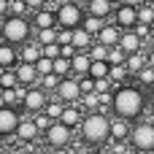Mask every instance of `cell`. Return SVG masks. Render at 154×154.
Listing matches in <instances>:
<instances>
[{
    "mask_svg": "<svg viewBox=\"0 0 154 154\" xmlns=\"http://www.w3.org/2000/svg\"><path fill=\"white\" fill-rule=\"evenodd\" d=\"M38 130H41V127H38L35 119H22L19 127H16V135H19L22 141H35V138H38Z\"/></svg>",
    "mask_w": 154,
    "mask_h": 154,
    "instance_id": "cell-15",
    "label": "cell"
},
{
    "mask_svg": "<svg viewBox=\"0 0 154 154\" xmlns=\"http://www.w3.org/2000/svg\"><path fill=\"white\" fill-rule=\"evenodd\" d=\"M43 111H46V114H49V116H51V119L57 122V119L62 116V111H65V103H62V100H60V103H57V100H49Z\"/></svg>",
    "mask_w": 154,
    "mask_h": 154,
    "instance_id": "cell-32",
    "label": "cell"
},
{
    "mask_svg": "<svg viewBox=\"0 0 154 154\" xmlns=\"http://www.w3.org/2000/svg\"><path fill=\"white\" fill-rule=\"evenodd\" d=\"M70 62H73V70H76L79 76H87L89 68H92V57H89V51H81V49L70 57Z\"/></svg>",
    "mask_w": 154,
    "mask_h": 154,
    "instance_id": "cell-14",
    "label": "cell"
},
{
    "mask_svg": "<svg viewBox=\"0 0 154 154\" xmlns=\"http://www.w3.org/2000/svg\"><path fill=\"white\" fill-rule=\"evenodd\" d=\"M149 65L154 68V49H152V54H149Z\"/></svg>",
    "mask_w": 154,
    "mask_h": 154,
    "instance_id": "cell-46",
    "label": "cell"
},
{
    "mask_svg": "<svg viewBox=\"0 0 154 154\" xmlns=\"http://www.w3.org/2000/svg\"><path fill=\"white\" fill-rule=\"evenodd\" d=\"M81 27L87 30V32H92V35H97L103 27H106V22H103V16H95V14H87L84 16V22H81Z\"/></svg>",
    "mask_w": 154,
    "mask_h": 154,
    "instance_id": "cell-22",
    "label": "cell"
},
{
    "mask_svg": "<svg viewBox=\"0 0 154 154\" xmlns=\"http://www.w3.org/2000/svg\"><path fill=\"white\" fill-rule=\"evenodd\" d=\"M127 135H130V122H127V119H122V116L111 119V138H116V141H125Z\"/></svg>",
    "mask_w": 154,
    "mask_h": 154,
    "instance_id": "cell-19",
    "label": "cell"
},
{
    "mask_svg": "<svg viewBox=\"0 0 154 154\" xmlns=\"http://www.w3.org/2000/svg\"><path fill=\"white\" fill-rule=\"evenodd\" d=\"M57 41H60L62 46H65V43H73V30H70V27H62V30L57 32Z\"/></svg>",
    "mask_w": 154,
    "mask_h": 154,
    "instance_id": "cell-39",
    "label": "cell"
},
{
    "mask_svg": "<svg viewBox=\"0 0 154 154\" xmlns=\"http://www.w3.org/2000/svg\"><path fill=\"white\" fill-rule=\"evenodd\" d=\"M3 38H5L8 43H24V41L30 38V24H27V19H24L22 14L8 16V19L3 22Z\"/></svg>",
    "mask_w": 154,
    "mask_h": 154,
    "instance_id": "cell-3",
    "label": "cell"
},
{
    "mask_svg": "<svg viewBox=\"0 0 154 154\" xmlns=\"http://www.w3.org/2000/svg\"><path fill=\"white\" fill-rule=\"evenodd\" d=\"M60 119H62L65 125H70V127H76V125H81V122H84V116H81V111H79V106H76V103H68Z\"/></svg>",
    "mask_w": 154,
    "mask_h": 154,
    "instance_id": "cell-18",
    "label": "cell"
},
{
    "mask_svg": "<svg viewBox=\"0 0 154 154\" xmlns=\"http://www.w3.org/2000/svg\"><path fill=\"white\" fill-rule=\"evenodd\" d=\"M84 16H87V14H81V8H79L76 3H60V8H57V24H60V27L76 30V27H81Z\"/></svg>",
    "mask_w": 154,
    "mask_h": 154,
    "instance_id": "cell-4",
    "label": "cell"
},
{
    "mask_svg": "<svg viewBox=\"0 0 154 154\" xmlns=\"http://www.w3.org/2000/svg\"><path fill=\"white\" fill-rule=\"evenodd\" d=\"M141 35L135 32V30H125L122 32V38H119V46L127 51V54H133V51H141Z\"/></svg>",
    "mask_w": 154,
    "mask_h": 154,
    "instance_id": "cell-12",
    "label": "cell"
},
{
    "mask_svg": "<svg viewBox=\"0 0 154 154\" xmlns=\"http://www.w3.org/2000/svg\"><path fill=\"white\" fill-rule=\"evenodd\" d=\"M87 11L95 14V16H103V19H106V16L111 14V0H89Z\"/></svg>",
    "mask_w": 154,
    "mask_h": 154,
    "instance_id": "cell-24",
    "label": "cell"
},
{
    "mask_svg": "<svg viewBox=\"0 0 154 154\" xmlns=\"http://www.w3.org/2000/svg\"><path fill=\"white\" fill-rule=\"evenodd\" d=\"M24 8H30L27 0H11V11L14 14H24Z\"/></svg>",
    "mask_w": 154,
    "mask_h": 154,
    "instance_id": "cell-41",
    "label": "cell"
},
{
    "mask_svg": "<svg viewBox=\"0 0 154 154\" xmlns=\"http://www.w3.org/2000/svg\"><path fill=\"white\" fill-rule=\"evenodd\" d=\"M70 70H73L70 57H57V60H54V73H57V76H68Z\"/></svg>",
    "mask_w": 154,
    "mask_h": 154,
    "instance_id": "cell-28",
    "label": "cell"
},
{
    "mask_svg": "<svg viewBox=\"0 0 154 154\" xmlns=\"http://www.w3.org/2000/svg\"><path fill=\"white\" fill-rule=\"evenodd\" d=\"M16 57H19V54H16L14 43L5 41V43L0 46V68H3V70H5V68H14V65H16Z\"/></svg>",
    "mask_w": 154,
    "mask_h": 154,
    "instance_id": "cell-17",
    "label": "cell"
},
{
    "mask_svg": "<svg viewBox=\"0 0 154 154\" xmlns=\"http://www.w3.org/2000/svg\"><path fill=\"white\" fill-rule=\"evenodd\" d=\"M87 51H89V57H92V60H108V46H106V43H100V41H97L95 46H89Z\"/></svg>",
    "mask_w": 154,
    "mask_h": 154,
    "instance_id": "cell-33",
    "label": "cell"
},
{
    "mask_svg": "<svg viewBox=\"0 0 154 154\" xmlns=\"http://www.w3.org/2000/svg\"><path fill=\"white\" fill-rule=\"evenodd\" d=\"M111 3H122V0H111Z\"/></svg>",
    "mask_w": 154,
    "mask_h": 154,
    "instance_id": "cell-49",
    "label": "cell"
},
{
    "mask_svg": "<svg viewBox=\"0 0 154 154\" xmlns=\"http://www.w3.org/2000/svg\"><path fill=\"white\" fill-rule=\"evenodd\" d=\"M149 3H154V0H149Z\"/></svg>",
    "mask_w": 154,
    "mask_h": 154,
    "instance_id": "cell-51",
    "label": "cell"
},
{
    "mask_svg": "<svg viewBox=\"0 0 154 154\" xmlns=\"http://www.w3.org/2000/svg\"><path fill=\"white\" fill-rule=\"evenodd\" d=\"M116 24H119L122 30H133V27L138 24V8H135V5H127V3H122V5H119V11H116Z\"/></svg>",
    "mask_w": 154,
    "mask_h": 154,
    "instance_id": "cell-10",
    "label": "cell"
},
{
    "mask_svg": "<svg viewBox=\"0 0 154 154\" xmlns=\"http://www.w3.org/2000/svg\"><path fill=\"white\" fill-rule=\"evenodd\" d=\"M46 103H49V95H46V89L41 87V84H35V87H30L27 89V95H24V108L27 111H32V114H38V111H43L46 108Z\"/></svg>",
    "mask_w": 154,
    "mask_h": 154,
    "instance_id": "cell-7",
    "label": "cell"
},
{
    "mask_svg": "<svg viewBox=\"0 0 154 154\" xmlns=\"http://www.w3.org/2000/svg\"><path fill=\"white\" fill-rule=\"evenodd\" d=\"M57 32H60V30H54V27H43V30H38V43H41V46L54 43V41H57Z\"/></svg>",
    "mask_w": 154,
    "mask_h": 154,
    "instance_id": "cell-30",
    "label": "cell"
},
{
    "mask_svg": "<svg viewBox=\"0 0 154 154\" xmlns=\"http://www.w3.org/2000/svg\"><path fill=\"white\" fill-rule=\"evenodd\" d=\"M70 125H65L62 119H57V122H51V127L46 130V141L51 143V146H68L70 143Z\"/></svg>",
    "mask_w": 154,
    "mask_h": 154,
    "instance_id": "cell-8",
    "label": "cell"
},
{
    "mask_svg": "<svg viewBox=\"0 0 154 154\" xmlns=\"http://www.w3.org/2000/svg\"><path fill=\"white\" fill-rule=\"evenodd\" d=\"M76 51H79V49H76L73 43H65V46H62V57H73Z\"/></svg>",
    "mask_w": 154,
    "mask_h": 154,
    "instance_id": "cell-42",
    "label": "cell"
},
{
    "mask_svg": "<svg viewBox=\"0 0 154 154\" xmlns=\"http://www.w3.org/2000/svg\"><path fill=\"white\" fill-rule=\"evenodd\" d=\"M3 106H5V100H3V92H0V108H3Z\"/></svg>",
    "mask_w": 154,
    "mask_h": 154,
    "instance_id": "cell-47",
    "label": "cell"
},
{
    "mask_svg": "<svg viewBox=\"0 0 154 154\" xmlns=\"http://www.w3.org/2000/svg\"><path fill=\"white\" fill-rule=\"evenodd\" d=\"M100 103H103V97H100V92H97V89H95V92L81 95V106H84V108H89V111H100Z\"/></svg>",
    "mask_w": 154,
    "mask_h": 154,
    "instance_id": "cell-26",
    "label": "cell"
},
{
    "mask_svg": "<svg viewBox=\"0 0 154 154\" xmlns=\"http://www.w3.org/2000/svg\"><path fill=\"white\" fill-rule=\"evenodd\" d=\"M43 54H46V57H51V60L62 57V43H60V41H54V43H46V46H43Z\"/></svg>",
    "mask_w": 154,
    "mask_h": 154,
    "instance_id": "cell-36",
    "label": "cell"
},
{
    "mask_svg": "<svg viewBox=\"0 0 154 154\" xmlns=\"http://www.w3.org/2000/svg\"><path fill=\"white\" fill-rule=\"evenodd\" d=\"M60 81H62V76H57V73H46V76H41V87H43L46 92H57Z\"/></svg>",
    "mask_w": 154,
    "mask_h": 154,
    "instance_id": "cell-27",
    "label": "cell"
},
{
    "mask_svg": "<svg viewBox=\"0 0 154 154\" xmlns=\"http://www.w3.org/2000/svg\"><path fill=\"white\" fill-rule=\"evenodd\" d=\"M16 76H19V81H22L24 87L41 84V73H38V68H35V62H22V65L16 68Z\"/></svg>",
    "mask_w": 154,
    "mask_h": 154,
    "instance_id": "cell-11",
    "label": "cell"
},
{
    "mask_svg": "<svg viewBox=\"0 0 154 154\" xmlns=\"http://www.w3.org/2000/svg\"><path fill=\"white\" fill-rule=\"evenodd\" d=\"M79 84H81V92L87 95V92H95V84H97V81L87 73V76H81V79H79Z\"/></svg>",
    "mask_w": 154,
    "mask_h": 154,
    "instance_id": "cell-37",
    "label": "cell"
},
{
    "mask_svg": "<svg viewBox=\"0 0 154 154\" xmlns=\"http://www.w3.org/2000/svg\"><path fill=\"white\" fill-rule=\"evenodd\" d=\"M0 76H3V68H0Z\"/></svg>",
    "mask_w": 154,
    "mask_h": 154,
    "instance_id": "cell-50",
    "label": "cell"
},
{
    "mask_svg": "<svg viewBox=\"0 0 154 154\" xmlns=\"http://www.w3.org/2000/svg\"><path fill=\"white\" fill-rule=\"evenodd\" d=\"M19 84H22V81H19L16 70L5 68V70H3V76H0V89H14V87H19Z\"/></svg>",
    "mask_w": 154,
    "mask_h": 154,
    "instance_id": "cell-25",
    "label": "cell"
},
{
    "mask_svg": "<svg viewBox=\"0 0 154 154\" xmlns=\"http://www.w3.org/2000/svg\"><path fill=\"white\" fill-rule=\"evenodd\" d=\"M19 57H22V62H38V60L43 57V46H41V43H27Z\"/></svg>",
    "mask_w": 154,
    "mask_h": 154,
    "instance_id": "cell-20",
    "label": "cell"
},
{
    "mask_svg": "<svg viewBox=\"0 0 154 154\" xmlns=\"http://www.w3.org/2000/svg\"><path fill=\"white\" fill-rule=\"evenodd\" d=\"M130 138H133V146L138 152H154V125H149V122L138 125L130 133Z\"/></svg>",
    "mask_w": 154,
    "mask_h": 154,
    "instance_id": "cell-5",
    "label": "cell"
},
{
    "mask_svg": "<svg viewBox=\"0 0 154 154\" xmlns=\"http://www.w3.org/2000/svg\"><path fill=\"white\" fill-rule=\"evenodd\" d=\"M149 43H152V49H154V35H152V41H149Z\"/></svg>",
    "mask_w": 154,
    "mask_h": 154,
    "instance_id": "cell-48",
    "label": "cell"
},
{
    "mask_svg": "<svg viewBox=\"0 0 154 154\" xmlns=\"http://www.w3.org/2000/svg\"><path fill=\"white\" fill-rule=\"evenodd\" d=\"M73 46L81 49V51H87V49L92 46V32H87L84 27H81V30H73Z\"/></svg>",
    "mask_w": 154,
    "mask_h": 154,
    "instance_id": "cell-23",
    "label": "cell"
},
{
    "mask_svg": "<svg viewBox=\"0 0 154 154\" xmlns=\"http://www.w3.org/2000/svg\"><path fill=\"white\" fill-rule=\"evenodd\" d=\"M119 38H122L119 27H108V24H106V27L97 32V41H100V43H106L108 49H111V46H119Z\"/></svg>",
    "mask_w": 154,
    "mask_h": 154,
    "instance_id": "cell-16",
    "label": "cell"
},
{
    "mask_svg": "<svg viewBox=\"0 0 154 154\" xmlns=\"http://www.w3.org/2000/svg\"><path fill=\"white\" fill-rule=\"evenodd\" d=\"M97 84H95V89L97 92H108V87H111V76H106V79H95Z\"/></svg>",
    "mask_w": 154,
    "mask_h": 154,
    "instance_id": "cell-40",
    "label": "cell"
},
{
    "mask_svg": "<svg viewBox=\"0 0 154 154\" xmlns=\"http://www.w3.org/2000/svg\"><path fill=\"white\" fill-rule=\"evenodd\" d=\"M8 8H11V3H8V0H0V16H5Z\"/></svg>",
    "mask_w": 154,
    "mask_h": 154,
    "instance_id": "cell-44",
    "label": "cell"
},
{
    "mask_svg": "<svg viewBox=\"0 0 154 154\" xmlns=\"http://www.w3.org/2000/svg\"><path fill=\"white\" fill-rule=\"evenodd\" d=\"M122 3H127V5H135V8H141L146 0H122Z\"/></svg>",
    "mask_w": 154,
    "mask_h": 154,
    "instance_id": "cell-45",
    "label": "cell"
},
{
    "mask_svg": "<svg viewBox=\"0 0 154 154\" xmlns=\"http://www.w3.org/2000/svg\"><path fill=\"white\" fill-rule=\"evenodd\" d=\"M19 114H16V108L14 106H3L0 108V135H11V133H16V127H19Z\"/></svg>",
    "mask_w": 154,
    "mask_h": 154,
    "instance_id": "cell-9",
    "label": "cell"
},
{
    "mask_svg": "<svg viewBox=\"0 0 154 154\" xmlns=\"http://www.w3.org/2000/svg\"><path fill=\"white\" fill-rule=\"evenodd\" d=\"M127 73H130L127 62H119V65H111V73H108V76H111V81H116V84H119V81H125V79H127Z\"/></svg>",
    "mask_w": 154,
    "mask_h": 154,
    "instance_id": "cell-29",
    "label": "cell"
},
{
    "mask_svg": "<svg viewBox=\"0 0 154 154\" xmlns=\"http://www.w3.org/2000/svg\"><path fill=\"white\" fill-rule=\"evenodd\" d=\"M81 84H79V79H65L62 76V81H60V87H57V97L62 100V103H79L81 100Z\"/></svg>",
    "mask_w": 154,
    "mask_h": 154,
    "instance_id": "cell-6",
    "label": "cell"
},
{
    "mask_svg": "<svg viewBox=\"0 0 154 154\" xmlns=\"http://www.w3.org/2000/svg\"><path fill=\"white\" fill-rule=\"evenodd\" d=\"M138 22H143V24H152V22H154V3H152V5L143 3V5L138 8Z\"/></svg>",
    "mask_w": 154,
    "mask_h": 154,
    "instance_id": "cell-34",
    "label": "cell"
},
{
    "mask_svg": "<svg viewBox=\"0 0 154 154\" xmlns=\"http://www.w3.org/2000/svg\"><path fill=\"white\" fill-rule=\"evenodd\" d=\"M146 65H149V54H141V51H133V54H127V68H130L133 73H141Z\"/></svg>",
    "mask_w": 154,
    "mask_h": 154,
    "instance_id": "cell-21",
    "label": "cell"
},
{
    "mask_svg": "<svg viewBox=\"0 0 154 154\" xmlns=\"http://www.w3.org/2000/svg\"><path fill=\"white\" fill-rule=\"evenodd\" d=\"M27 5H30L32 11H38V8H43V5H46V0H27Z\"/></svg>",
    "mask_w": 154,
    "mask_h": 154,
    "instance_id": "cell-43",
    "label": "cell"
},
{
    "mask_svg": "<svg viewBox=\"0 0 154 154\" xmlns=\"http://www.w3.org/2000/svg\"><path fill=\"white\" fill-rule=\"evenodd\" d=\"M114 114L116 116H122V119H135V116H141V111H143V95H141V89H135V87H119L116 92H114Z\"/></svg>",
    "mask_w": 154,
    "mask_h": 154,
    "instance_id": "cell-1",
    "label": "cell"
},
{
    "mask_svg": "<svg viewBox=\"0 0 154 154\" xmlns=\"http://www.w3.org/2000/svg\"><path fill=\"white\" fill-rule=\"evenodd\" d=\"M108 62H111V65L127 62V51H125L122 46H111V49H108Z\"/></svg>",
    "mask_w": 154,
    "mask_h": 154,
    "instance_id": "cell-31",
    "label": "cell"
},
{
    "mask_svg": "<svg viewBox=\"0 0 154 154\" xmlns=\"http://www.w3.org/2000/svg\"><path fill=\"white\" fill-rule=\"evenodd\" d=\"M138 81H141V84H154V68L152 65H146V68L138 73Z\"/></svg>",
    "mask_w": 154,
    "mask_h": 154,
    "instance_id": "cell-38",
    "label": "cell"
},
{
    "mask_svg": "<svg viewBox=\"0 0 154 154\" xmlns=\"http://www.w3.org/2000/svg\"><path fill=\"white\" fill-rule=\"evenodd\" d=\"M35 68H38V73H41V76H46V73H54V60L43 54V57L35 62Z\"/></svg>",
    "mask_w": 154,
    "mask_h": 154,
    "instance_id": "cell-35",
    "label": "cell"
},
{
    "mask_svg": "<svg viewBox=\"0 0 154 154\" xmlns=\"http://www.w3.org/2000/svg\"><path fill=\"white\" fill-rule=\"evenodd\" d=\"M81 135L89 143H103L106 138H111V119L103 111H92L81 122Z\"/></svg>",
    "mask_w": 154,
    "mask_h": 154,
    "instance_id": "cell-2",
    "label": "cell"
},
{
    "mask_svg": "<svg viewBox=\"0 0 154 154\" xmlns=\"http://www.w3.org/2000/svg\"><path fill=\"white\" fill-rule=\"evenodd\" d=\"M32 19H35V27H38V30H43V27H57V11H51V8H38Z\"/></svg>",
    "mask_w": 154,
    "mask_h": 154,
    "instance_id": "cell-13",
    "label": "cell"
}]
</instances>
